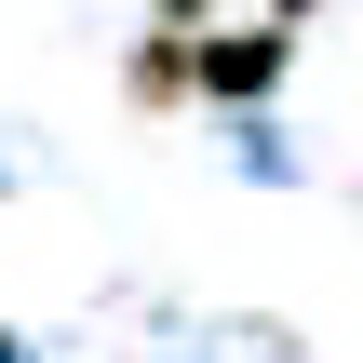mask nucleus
I'll return each instance as SVG.
<instances>
[{
    "label": "nucleus",
    "instance_id": "nucleus-1",
    "mask_svg": "<svg viewBox=\"0 0 363 363\" xmlns=\"http://www.w3.org/2000/svg\"><path fill=\"white\" fill-rule=\"evenodd\" d=\"M189 81H202V94H269V81H283V40H269V27H256V40H202Z\"/></svg>",
    "mask_w": 363,
    "mask_h": 363
},
{
    "label": "nucleus",
    "instance_id": "nucleus-2",
    "mask_svg": "<svg viewBox=\"0 0 363 363\" xmlns=\"http://www.w3.org/2000/svg\"><path fill=\"white\" fill-rule=\"evenodd\" d=\"M283 13H310V0H283Z\"/></svg>",
    "mask_w": 363,
    "mask_h": 363
}]
</instances>
